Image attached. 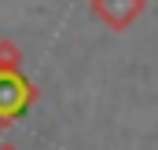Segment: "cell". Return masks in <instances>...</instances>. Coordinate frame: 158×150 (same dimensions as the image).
I'll return each instance as SVG.
<instances>
[{"label":"cell","instance_id":"7a4b0ae2","mask_svg":"<svg viewBox=\"0 0 158 150\" xmlns=\"http://www.w3.org/2000/svg\"><path fill=\"white\" fill-rule=\"evenodd\" d=\"M30 99H33V92H30L26 81H19L11 73H0V121H11L15 113H22L30 106Z\"/></svg>","mask_w":158,"mask_h":150},{"label":"cell","instance_id":"6da1fadb","mask_svg":"<svg viewBox=\"0 0 158 150\" xmlns=\"http://www.w3.org/2000/svg\"><path fill=\"white\" fill-rule=\"evenodd\" d=\"M92 7H96V15L110 26V30H129L143 11H147V0H92Z\"/></svg>","mask_w":158,"mask_h":150}]
</instances>
